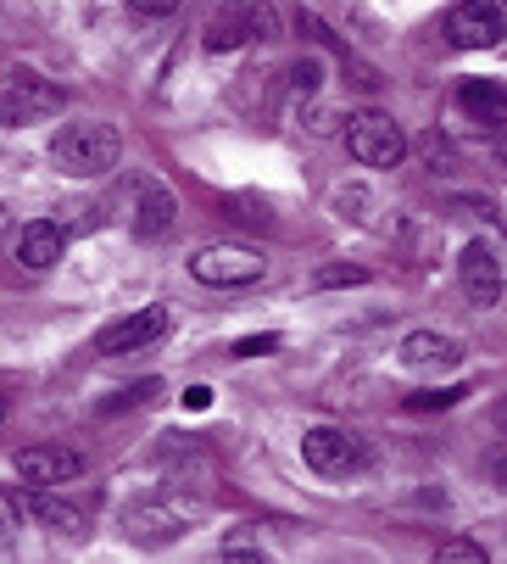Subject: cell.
<instances>
[{
  "label": "cell",
  "instance_id": "1",
  "mask_svg": "<svg viewBox=\"0 0 507 564\" xmlns=\"http://www.w3.org/2000/svg\"><path fill=\"white\" fill-rule=\"evenodd\" d=\"M51 156H56V169L73 174V180H96L107 169H118V156H123V134L112 123H67L56 140H51Z\"/></svg>",
  "mask_w": 507,
  "mask_h": 564
},
{
  "label": "cell",
  "instance_id": "2",
  "mask_svg": "<svg viewBox=\"0 0 507 564\" xmlns=\"http://www.w3.org/2000/svg\"><path fill=\"white\" fill-rule=\"evenodd\" d=\"M301 458L323 480H346V475L368 469V442L346 425H307L301 431Z\"/></svg>",
  "mask_w": 507,
  "mask_h": 564
},
{
  "label": "cell",
  "instance_id": "3",
  "mask_svg": "<svg viewBox=\"0 0 507 564\" xmlns=\"http://www.w3.org/2000/svg\"><path fill=\"white\" fill-rule=\"evenodd\" d=\"M274 34H279V18L268 12V0H223V7L207 18L201 45L223 56V51H240L251 40H274Z\"/></svg>",
  "mask_w": 507,
  "mask_h": 564
},
{
  "label": "cell",
  "instance_id": "4",
  "mask_svg": "<svg viewBox=\"0 0 507 564\" xmlns=\"http://www.w3.org/2000/svg\"><path fill=\"white\" fill-rule=\"evenodd\" d=\"M346 151L357 156L363 169H396L401 156H407V134L390 112H352L346 118Z\"/></svg>",
  "mask_w": 507,
  "mask_h": 564
},
{
  "label": "cell",
  "instance_id": "5",
  "mask_svg": "<svg viewBox=\"0 0 507 564\" xmlns=\"http://www.w3.org/2000/svg\"><path fill=\"white\" fill-rule=\"evenodd\" d=\"M268 269V258L257 247H240V240H218V247H201L190 258V274L212 291H234V285H257Z\"/></svg>",
  "mask_w": 507,
  "mask_h": 564
},
{
  "label": "cell",
  "instance_id": "6",
  "mask_svg": "<svg viewBox=\"0 0 507 564\" xmlns=\"http://www.w3.org/2000/svg\"><path fill=\"white\" fill-rule=\"evenodd\" d=\"M447 40L458 51H491L507 40V0H458L447 12Z\"/></svg>",
  "mask_w": 507,
  "mask_h": 564
},
{
  "label": "cell",
  "instance_id": "7",
  "mask_svg": "<svg viewBox=\"0 0 507 564\" xmlns=\"http://www.w3.org/2000/svg\"><path fill=\"white\" fill-rule=\"evenodd\" d=\"M167 330H174V313H167L162 302H151V307H140V313L118 318V325H107V330H101V341H96V352H101V358H123V352L156 347Z\"/></svg>",
  "mask_w": 507,
  "mask_h": 564
},
{
  "label": "cell",
  "instance_id": "8",
  "mask_svg": "<svg viewBox=\"0 0 507 564\" xmlns=\"http://www.w3.org/2000/svg\"><path fill=\"white\" fill-rule=\"evenodd\" d=\"M62 90L56 85H40V78H7L0 85V123H34V118H45V112H62Z\"/></svg>",
  "mask_w": 507,
  "mask_h": 564
},
{
  "label": "cell",
  "instance_id": "9",
  "mask_svg": "<svg viewBox=\"0 0 507 564\" xmlns=\"http://www.w3.org/2000/svg\"><path fill=\"white\" fill-rule=\"evenodd\" d=\"M18 475L29 480V487H67V480L84 475V453H73V447H23Z\"/></svg>",
  "mask_w": 507,
  "mask_h": 564
},
{
  "label": "cell",
  "instance_id": "10",
  "mask_svg": "<svg viewBox=\"0 0 507 564\" xmlns=\"http://www.w3.org/2000/svg\"><path fill=\"white\" fill-rule=\"evenodd\" d=\"M458 280H463V291H469V302L474 307H496L502 302V263L491 258V247H463V258H458Z\"/></svg>",
  "mask_w": 507,
  "mask_h": 564
},
{
  "label": "cell",
  "instance_id": "11",
  "mask_svg": "<svg viewBox=\"0 0 507 564\" xmlns=\"http://www.w3.org/2000/svg\"><path fill=\"white\" fill-rule=\"evenodd\" d=\"M458 101H463V112H469L474 123H485L491 134L507 129V90L496 85V78H469V85L458 90Z\"/></svg>",
  "mask_w": 507,
  "mask_h": 564
},
{
  "label": "cell",
  "instance_id": "12",
  "mask_svg": "<svg viewBox=\"0 0 507 564\" xmlns=\"http://www.w3.org/2000/svg\"><path fill=\"white\" fill-rule=\"evenodd\" d=\"M174 213H179L174 191H167V185H156V180H145V185H140V202H134V235H140V240H156V235H167Z\"/></svg>",
  "mask_w": 507,
  "mask_h": 564
},
{
  "label": "cell",
  "instance_id": "13",
  "mask_svg": "<svg viewBox=\"0 0 507 564\" xmlns=\"http://www.w3.org/2000/svg\"><path fill=\"white\" fill-rule=\"evenodd\" d=\"M62 247H67L62 224H51V218H34V224L18 235V263L40 274V269H51V263L62 258Z\"/></svg>",
  "mask_w": 507,
  "mask_h": 564
},
{
  "label": "cell",
  "instance_id": "14",
  "mask_svg": "<svg viewBox=\"0 0 507 564\" xmlns=\"http://www.w3.org/2000/svg\"><path fill=\"white\" fill-rule=\"evenodd\" d=\"M123 531H129L140 547H162V542H174L185 525H179V514H174V509L140 503V509H129V514H123Z\"/></svg>",
  "mask_w": 507,
  "mask_h": 564
},
{
  "label": "cell",
  "instance_id": "15",
  "mask_svg": "<svg viewBox=\"0 0 507 564\" xmlns=\"http://www.w3.org/2000/svg\"><path fill=\"white\" fill-rule=\"evenodd\" d=\"M458 358H463V347L452 336H441V330H412L401 341V364H412V369H447Z\"/></svg>",
  "mask_w": 507,
  "mask_h": 564
},
{
  "label": "cell",
  "instance_id": "16",
  "mask_svg": "<svg viewBox=\"0 0 507 564\" xmlns=\"http://www.w3.org/2000/svg\"><path fill=\"white\" fill-rule=\"evenodd\" d=\"M23 509H29L34 520H45L51 531H67V536H78V531H84V514H78V509H67V503H56V498H51V487H29Z\"/></svg>",
  "mask_w": 507,
  "mask_h": 564
},
{
  "label": "cell",
  "instance_id": "17",
  "mask_svg": "<svg viewBox=\"0 0 507 564\" xmlns=\"http://www.w3.org/2000/svg\"><path fill=\"white\" fill-rule=\"evenodd\" d=\"M312 285H318V291H334V285H368V269H357V263H323V269L312 274Z\"/></svg>",
  "mask_w": 507,
  "mask_h": 564
},
{
  "label": "cell",
  "instance_id": "18",
  "mask_svg": "<svg viewBox=\"0 0 507 564\" xmlns=\"http://www.w3.org/2000/svg\"><path fill=\"white\" fill-rule=\"evenodd\" d=\"M458 397H463V386H452V391H407L401 409H407V414H430V409H452Z\"/></svg>",
  "mask_w": 507,
  "mask_h": 564
},
{
  "label": "cell",
  "instance_id": "19",
  "mask_svg": "<svg viewBox=\"0 0 507 564\" xmlns=\"http://www.w3.org/2000/svg\"><path fill=\"white\" fill-rule=\"evenodd\" d=\"M18 520H23V503L12 492H0V547L18 542Z\"/></svg>",
  "mask_w": 507,
  "mask_h": 564
},
{
  "label": "cell",
  "instance_id": "20",
  "mask_svg": "<svg viewBox=\"0 0 507 564\" xmlns=\"http://www.w3.org/2000/svg\"><path fill=\"white\" fill-rule=\"evenodd\" d=\"M268 352H279V336H274V330H263V336H245V341H234V358H268Z\"/></svg>",
  "mask_w": 507,
  "mask_h": 564
},
{
  "label": "cell",
  "instance_id": "21",
  "mask_svg": "<svg viewBox=\"0 0 507 564\" xmlns=\"http://www.w3.org/2000/svg\"><path fill=\"white\" fill-rule=\"evenodd\" d=\"M436 558H469V564H485V547H480V542H441Z\"/></svg>",
  "mask_w": 507,
  "mask_h": 564
},
{
  "label": "cell",
  "instance_id": "22",
  "mask_svg": "<svg viewBox=\"0 0 507 564\" xmlns=\"http://www.w3.org/2000/svg\"><path fill=\"white\" fill-rule=\"evenodd\" d=\"M223 558H263V547L245 542V536H229V542H223Z\"/></svg>",
  "mask_w": 507,
  "mask_h": 564
},
{
  "label": "cell",
  "instance_id": "23",
  "mask_svg": "<svg viewBox=\"0 0 507 564\" xmlns=\"http://www.w3.org/2000/svg\"><path fill=\"white\" fill-rule=\"evenodd\" d=\"M185 409H196V414L212 409V386H190V391H185Z\"/></svg>",
  "mask_w": 507,
  "mask_h": 564
},
{
  "label": "cell",
  "instance_id": "24",
  "mask_svg": "<svg viewBox=\"0 0 507 564\" xmlns=\"http://www.w3.org/2000/svg\"><path fill=\"white\" fill-rule=\"evenodd\" d=\"M290 78H296V90H312V85H318V62H296Z\"/></svg>",
  "mask_w": 507,
  "mask_h": 564
},
{
  "label": "cell",
  "instance_id": "25",
  "mask_svg": "<svg viewBox=\"0 0 507 564\" xmlns=\"http://www.w3.org/2000/svg\"><path fill=\"white\" fill-rule=\"evenodd\" d=\"M491 480H496V487H507V442L491 453Z\"/></svg>",
  "mask_w": 507,
  "mask_h": 564
},
{
  "label": "cell",
  "instance_id": "26",
  "mask_svg": "<svg viewBox=\"0 0 507 564\" xmlns=\"http://www.w3.org/2000/svg\"><path fill=\"white\" fill-rule=\"evenodd\" d=\"M134 12H167V7H179V0H129Z\"/></svg>",
  "mask_w": 507,
  "mask_h": 564
},
{
  "label": "cell",
  "instance_id": "27",
  "mask_svg": "<svg viewBox=\"0 0 507 564\" xmlns=\"http://www.w3.org/2000/svg\"><path fill=\"white\" fill-rule=\"evenodd\" d=\"M496 425H502V431H507V397H502V402H496Z\"/></svg>",
  "mask_w": 507,
  "mask_h": 564
},
{
  "label": "cell",
  "instance_id": "28",
  "mask_svg": "<svg viewBox=\"0 0 507 564\" xmlns=\"http://www.w3.org/2000/svg\"><path fill=\"white\" fill-rule=\"evenodd\" d=\"M0 420H7V397H0Z\"/></svg>",
  "mask_w": 507,
  "mask_h": 564
}]
</instances>
